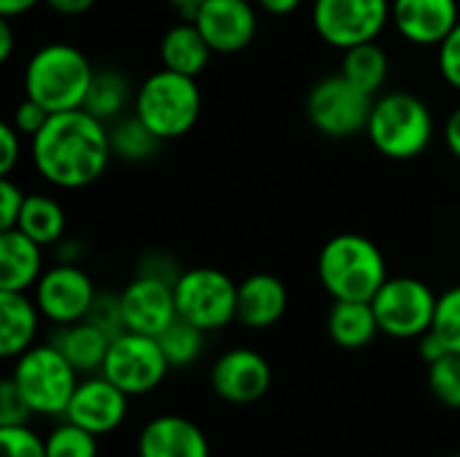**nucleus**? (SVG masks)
<instances>
[{
    "label": "nucleus",
    "mask_w": 460,
    "mask_h": 457,
    "mask_svg": "<svg viewBox=\"0 0 460 457\" xmlns=\"http://www.w3.org/2000/svg\"><path fill=\"white\" fill-rule=\"evenodd\" d=\"M27 156L51 189L81 191L97 183L113 162L108 124L86 108L51 113L27 140Z\"/></svg>",
    "instance_id": "obj_1"
},
{
    "label": "nucleus",
    "mask_w": 460,
    "mask_h": 457,
    "mask_svg": "<svg viewBox=\"0 0 460 457\" xmlns=\"http://www.w3.org/2000/svg\"><path fill=\"white\" fill-rule=\"evenodd\" d=\"M94 65L84 48L67 40L43 43L30 54L22 70V92L49 113L84 108Z\"/></svg>",
    "instance_id": "obj_2"
},
{
    "label": "nucleus",
    "mask_w": 460,
    "mask_h": 457,
    "mask_svg": "<svg viewBox=\"0 0 460 457\" xmlns=\"http://www.w3.org/2000/svg\"><path fill=\"white\" fill-rule=\"evenodd\" d=\"M318 283L332 302H372L388 275V261L375 240L345 232L323 242L318 253Z\"/></svg>",
    "instance_id": "obj_3"
},
{
    "label": "nucleus",
    "mask_w": 460,
    "mask_h": 457,
    "mask_svg": "<svg viewBox=\"0 0 460 457\" xmlns=\"http://www.w3.org/2000/svg\"><path fill=\"white\" fill-rule=\"evenodd\" d=\"M364 135L385 159L410 162L431 148L437 137V119L423 97L394 89L375 97Z\"/></svg>",
    "instance_id": "obj_4"
},
{
    "label": "nucleus",
    "mask_w": 460,
    "mask_h": 457,
    "mask_svg": "<svg viewBox=\"0 0 460 457\" xmlns=\"http://www.w3.org/2000/svg\"><path fill=\"white\" fill-rule=\"evenodd\" d=\"M132 113L162 140L189 135L202 116V92L197 78L159 67L135 89Z\"/></svg>",
    "instance_id": "obj_5"
},
{
    "label": "nucleus",
    "mask_w": 460,
    "mask_h": 457,
    "mask_svg": "<svg viewBox=\"0 0 460 457\" xmlns=\"http://www.w3.org/2000/svg\"><path fill=\"white\" fill-rule=\"evenodd\" d=\"M32 409V415L65 417L70 399L78 388V369L62 356V350L49 345H32L13 361V372L8 374Z\"/></svg>",
    "instance_id": "obj_6"
},
{
    "label": "nucleus",
    "mask_w": 460,
    "mask_h": 457,
    "mask_svg": "<svg viewBox=\"0 0 460 457\" xmlns=\"http://www.w3.org/2000/svg\"><path fill=\"white\" fill-rule=\"evenodd\" d=\"M237 286L240 283L216 267L183 269L172 286L178 318L194 323L205 334L226 329L237 321Z\"/></svg>",
    "instance_id": "obj_7"
},
{
    "label": "nucleus",
    "mask_w": 460,
    "mask_h": 457,
    "mask_svg": "<svg viewBox=\"0 0 460 457\" xmlns=\"http://www.w3.org/2000/svg\"><path fill=\"white\" fill-rule=\"evenodd\" d=\"M375 97L350 83L342 73L315 81L305 100L307 121L315 132L332 140H350L367 132Z\"/></svg>",
    "instance_id": "obj_8"
},
{
    "label": "nucleus",
    "mask_w": 460,
    "mask_h": 457,
    "mask_svg": "<svg viewBox=\"0 0 460 457\" xmlns=\"http://www.w3.org/2000/svg\"><path fill=\"white\" fill-rule=\"evenodd\" d=\"M310 24L332 48L377 40L391 24V0H313Z\"/></svg>",
    "instance_id": "obj_9"
},
{
    "label": "nucleus",
    "mask_w": 460,
    "mask_h": 457,
    "mask_svg": "<svg viewBox=\"0 0 460 457\" xmlns=\"http://www.w3.org/2000/svg\"><path fill=\"white\" fill-rule=\"evenodd\" d=\"M439 294L420 277H388L372 299L380 334L394 339H420L434 326Z\"/></svg>",
    "instance_id": "obj_10"
},
{
    "label": "nucleus",
    "mask_w": 460,
    "mask_h": 457,
    "mask_svg": "<svg viewBox=\"0 0 460 457\" xmlns=\"http://www.w3.org/2000/svg\"><path fill=\"white\" fill-rule=\"evenodd\" d=\"M170 369L172 366L156 337L124 331L121 337L111 339L100 374L108 377L116 388H121L132 399L156 391Z\"/></svg>",
    "instance_id": "obj_11"
},
{
    "label": "nucleus",
    "mask_w": 460,
    "mask_h": 457,
    "mask_svg": "<svg viewBox=\"0 0 460 457\" xmlns=\"http://www.w3.org/2000/svg\"><path fill=\"white\" fill-rule=\"evenodd\" d=\"M30 294L43 321L54 326H70V323L86 321L97 296V286L81 264L57 261L46 267V272L40 275V280L35 283Z\"/></svg>",
    "instance_id": "obj_12"
},
{
    "label": "nucleus",
    "mask_w": 460,
    "mask_h": 457,
    "mask_svg": "<svg viewBox=\"0 0 460 457\" xmlns=\"http://www.w3.org/2000/svg\"><path fill=\"white\" fill-rule=\"evenodd\" d=\"M270 385H272V369L267 358L251 347H232L221 353L210 369L213 393L234 407H245L264 399Z\"/></svg>",
    "instance_id": "obj_13"
},
{
    "label": "nucleus",
    "mask_w": 460,
    "mask_h": 457,
    "mask_svg": "<svg viewBox=\"0 0 460 457\" xmlns=\"http://www.w3.org/2000/svg\"><path fill=\"white\" fill-rule=\"evenodd\" d=\"M191 22L213 54H240L259 32V5L253 0H205Z\"/></svg>",
    "instance_id": "obj_14"
},
{
    "label": "nucleus",
    "mask_w": 460,
    "mask_h": 457,
    "mask_svg": "<svg viewBox=\"0 0 460 457\" xmlns=\"http://www.w3.org/2000/svg\"><path fill=\"white\" fill-rule=\"evenodd\" d=\"M121 307H124L127 331L146 334V337H159L172 321H178L172 286L148 275H135L124 286Z\"/></svg>",
    "instance_id": "obj_15"
},
{
    "label": "nucleus",
    "mask_w": 460,
    "mask_h": 457,
    "mask_svg": "<svg viewBox=\"0 0 460 457\" xmlns=\"http://www.w3.org/2000/svg\"><path fill=\"white\" fill-rule=\"evenodd\" d=\"M127 412H129V396L121 388H116L108 377L97 374L78 382L70 407L65 412V420L92 431L94 436H102L121 428Z\"/></svg>",
    "instance_id": "obj_16"
},
{
    "label": "nucleus",
    "mask_w": 460,
    "mask_h": 457,
    "mask_svg": "<svg viewBox=\"0 0 460 457\" xmlns=\"http://www.w3.org/2000/svg\"><path fill=\"white\" fill-rule=\"evenodd\" d=\"M460 22V0H391V27L412 46H439Z\"/></svg>",
    "instance_id": "obj_17"
},
{
    "label": "nucleus",
    "mask_w": 460,
    "mask_h": 457,
    "mask_svg": "<svg viewBox=\"0 0 460 457\" xmlns=\"http://www.w3.org/2000/svg\"><path fill=\"white\" fill-rule=\"evenodd\" d=\"M137 457H210V444L194 420L162 415L140 431Z\"/></svg>",
    "instance_id": "obj_18"
},
{
    "label": "nucleus",
    "mask_w": 460,
    "mask_h": 457,
    "mask_svg": "<svg viewBox=\"0 0 460 457\" xmlns=\"http://www.w3.org/2000/svg\"><path fill=\"white\" fill-rule=\"evenodd\" d=\"M288 310V288L278 275L253 272L237 286V323L253 331L272 329Z\"/></svg>",
    "instance_id": "obj_19"
},
{
    "label": "nucleus",
    "mask_w": 460,
    "mask_h": 457,
    "mask_svg": "<svg viewBox=\"0 0 460 457\" xmlns=\"http://www.w3.org/2000/svg\"><path fill=\"white\" fill-rule=\"evenodd\" d=\"M46 248L22 229H0V291L30 294L46 272Z\"/></svg>",
    "instance_id": "obj_20"
},
{
    "label": "nucleus",
    "mask_w": 460,
    "mask_h": 457,
    "mask_svg": "<svg viewBox=\"0 0 460 457\" xmlns=\"http://www.w3.org/2000/svg\"><path fill=\"white\" fill-rule=\"evenodd\" d=\"M40 310L24 291H0V356L16 361L35 345Z\"/></svg>",
    "instance_id": "obj_21"
},
{
    "label": "nucleus",
    "mask_w": 460,
    "mask_h": 457,
    "mask_svg": "<svg viewBox=\"0 0 460 457\" xmlns=\"http://www.w3.org/2000/svg\"><path fill=\"white\" fill-rule=\"evenodd\" d=\"M213 59V48L191 19H181L170 30H164L159 40V62L167 70L199 78Z\"/></svg>",
    "instance_id": "obj_22"
},
{
    "label": "nucleus",
    "mask_w": 460,
    "mask_h": 457,
    "mask_svg": "<svg viewBox=\"0 0 460 457\" xmlns=\"http://www.w3.org/2000/svg\"><path fill=\"white\" fill-rule=\"evenodd\" d=\"M326 331L342 350H361L380 334L372 302H332L326 315Z\"/></svg>",
    "instance_id": "obj_23"
},
{
    "label": "nucleus",
    "mask_w": 460,
    "mask_h": 457,
    "mask_svg": "<svg viewBox=\"0 0 460 457\" xmlns=\"http://www.w3.org/2000/svg\"><path fill=\"white\" fill-rule=\"evenodd\" d=\"M62 356L78 369V374H100L108 347H111V337L102 334L94 323L89 321H78L70 326H57V334L51 339Z\"/></svg>",
    "instance_id": "obj_24"
},
{
    "label": "nucleus",
    "mask_w": 460,
    "mask_h": 457,
    "mask_svg": "<svg viewBox=\"0 0 460 457\" xmlns=\"http://www.w3.org/2000/svg\"><path fill=\"white\" fill-rule=\"evenodd\" d=\"M135 89L137 86H132V81L119 67H108V65L94 67L84 108L92 116H97L100 121L111 124V121H116L132 110Z\"/></svg>",
    "instance_id": "obj_25"
},
{
    "label": "nucleus",
    "mask_w": 460,
    "mask_h": 457,
    "mask_svg": "<svg viewBox=\"0 0 460 457\" xmlns=\"http://www.w3.org/2000/svg\"><path fill=\"white\" fill-rule=\"evenodd\" d=\"M16 229H22L38 245L54 248L67 234V213H65V205L57 197L46 194V191H32L24 199V207L19 213Z\"/></svg>",
    "instance_id": "obj_26"
},
{
    "label": "nucleus",
    "mask_w": 460,
    "mask_h": 457,
    "mask_svg": "<svg viewBox=\"0 0 460 457\" xmlns=\"http://www.w3.org/2000/svg\"><path fill=\"white\" fill-rule=\"evenodd\" d=\"M340 73L350 83H356L361 92L377 97L385 92V83L391 78V57L377 40L358 43V46H350L342 51Z\"/></svg>",
    "instance_id": "obj_27"
},
{
    "label": "nucleus",
    "mask_w": 460,
    "mask_h": 457,
    "mask_svg": "<svg viewBox=\"0 0 460 457\" xmlns=\"http://www.w3.org/2000/svg\"><path fill=\"white\" fill-rule=\"evenodd\" d=\"M108 132H111L113 159H121V162H129V164L148 162L162 148V140L132 110L127 116L116 119V121H111Z\"/></svg>",
    "instance_id": "obj_28"
},
{
    "label": "nucleus",
    "mask_w": 460,
    "mask_h": 457,
    "mask_svg": "<svg viewBox=\"0 0 460 457\" xmlns=\"http://www.w3.org/2000/svg\"><path fill=\"white\" fill-rule=\"evenodd\" d=\"M156 339H159V345H162V350H164L172 369L191 366L205 350V331L197 329L194 323L183 321V318L172 321Z\"/></svg>",
    "instance_id": "obj_29"
},
{
    "label": "nucleus",
    "mask_w": 460,
    "mask_h": 457,
    "mask_svg": "<svg viewBox=\"0 0 460 457\" xmlns=\"http://www.w3.org/2000/svg\"><path fill=\"white\" fill-rule=\"evenodd\" d=\"M49 457H97V436L70 420L57 426L46 436Z\"/></svg>",
    "instance_id": "obj_30"
},
{
    "label": "nucleus",
    "mask_w": 460,
    "mask_h": 457,
    "mask_svg": "<svg viewBox=\"0 0 460 457\" xmlns=\"http://www.w3.org/2000/svg\"><path fill=\"white\" fill-rule=\"evenodd\" d=\"M429 388L439 404L460 409V353H447L429 366Z\"/></svg>",
    "instance_id": "obj_31"
},
{
    "label": "nucleus",
    "mask_w": 460,
    "mask_h": 457,
    "mask_svg": "<svg viewBox=\"0 0 460 457\" xmlns=\"http://www.w3.org/2000/svg\"><path fill=\"white\" fill-rule=\"evenodd\" d=\"M431 331L447 345L450 353H460V286L439 294Z\"/></svg>",
    "instance_id": "obj_32"
},
{
    "label": "nucleus",
    "mask_w": 460,
    "mask_h": 457,
    "mask_svg": "<svg viewBox=\"0 0 460 457\" xmlns=\"http://www.w3.org/2000/svg\"><path fill=\"white\" fill-rule=\"evenodd\" d=\"M89 323H94L102 334H108L111 339L121 337L127 331L124 323V307H121V294H111V291H97L94 304L86 315Z\"/></svg>",
    "instance_id": "obj_33"
},
{
    "label": "nucleus",
    "mask_w": 460,
    "mask_h": 457,
    "mask_svg": "<svg viewBox=\"0 0 460 457\" xmlns=\"http://www.w3.org/2000/svg\"><path fill=\"white\" fill-rule=\"evenodd\" d=\"M0 447H3V457H49L46 439H40L27 426L0 428Z\"/></svg>",
    "instance_id": "obj_34"
},
{
    "label": "nucleus",
    "mask_w": 460,
    "mask_h": 457,
    "mask_svg": "<svg viewBox=\"0 0 460 457\" xmlns=\"http://www.w3.org/2000/svg\"><path fill=\"white\" fill-rule=\"evenodd\" d=\"M32 417V409L27 407V401L22 399V393L16 391L13 380L5 377L0 382V428H11V426H27Z\"/></svg>",
    "instance_id": "obj_35"
},
{
    "label": "nucleus",
    "mask_w": 460,
    "mask_h": 457,
    "mask_svg": "<svg viewBox=\"0 0 460 457\" xmlns=\"http://www.w3.org/2000/svg\"><path fill=\"white\" fill-rule=\"evenodd\" d=\"M437 70L442 81L460 94V22L456 30L437 46Z\"/></svg>",
    "instance_id": "obj_36"
},
{
    "label": "nucleus",
    "mask_w": 460,
    "mask_h": 457,
    "mask_svg": "<svg viewBox=\"0 0 460 457\" xmlns=\"http://www.w3.org/2000/svg\"><path fill=\"white\" fill-rule=\"evenodd\" d=\"M51 113L40 105V102H35V100H30L27 94L13 105V110H11V124L16 127V132L22 135V137H32L35 132H40V127L46 124V119H49Z\"/></svg>",
    "instance_id": "obj_37"
},
{
    "label": "nucleus",
    "mask_w": 460,
    "mask_h": 457,
    "mask_svg": "<svg viewBox=\"0 0 460 457\" xmlns=\"http://www.w3.org/2000/svg\"><path fill=\"white\" fill-rule=\"evenodd\" d=\"M24 140L27 137H22L11 121L0 124V175L3 178L13 175V170L19 167L24 156Z\"/></svg>",
    "instance_id": "obj_38"
},
{
    "label": "nucleus",
    "mask_w": 460,
    "mask_h": 457,
    "mask_svg": "<svg viewBox=\"0 0 460 457\" xmlns=\"http://www.w3.org/2000/svg\"><path fill=\"white\" fill-rule=\"evenodd\" d=\"M27 191L13 183V178H3L0 180V229H13L19 221V213L24 207Z\"/></svg>",
    "instance_id": "obj_39"
},
{
    "label": "nucleus",
    "mask_w": 460,
    "mask_h": 457,
    "mask_svg": "<svg viewBox=\"0 0 460 457\" xmlns=\"http://www.w3.org/2000/svg\"><path fill=\"white\" fill-rule=\"evenodd\" d=\"M183 269H178V264L167 256V253H146L140 267H137V275H148V277H156V280H164L170 286H175V280L181 277Z\"/></svg>",
    "instance_id": "obj_40"
},
{
    "label": "nucleus",
    "mask_w": 460,
    "mask_h": 457,
    "mask_svg": "<svg viewBox=\"0 0 460 457\" xmlns=\"http://www.w3.org/2000/svg\"><path fill=\"white\" fill-rule=\"evenodd\" d=\"M51 250H54V259L62 264H81L86 259V245L78 237H67V234Z\"/></svg>",
    "instance_id": "obj_41"
},
{
    "label": "nucleus",
    "mask_w": 460,
    "mask_h": 457,
    "mask_svg": "<svg viewBox=\"0 0 460 457\" xmlns=\"http://www.w3.org/2000/svg\"><path fill=\"white\" fill-rule=\"evenodd\" d=\"M418 350H420V358H423L426 366H431L434 361H439V358H445V356L450 353L447 345H445L434 331H426V334L418 339Z\"/></svg>",
    "instance_id": "obj_42"
},
{
    "label": "nucleus",
    "mask_w": 460,
    "mask_h": 457,
    "mask_svg": "<svg viewBox=\"0 0 460 457\" xmlns=\"http://www.w3.org/2000/svg\"><path fill=\"white\" fill-rule=\"evenodd\" d=\"M442 140H445L447 151L460 162V105H456L447 113V119L442 124Z\"/></svg>",
    "instance_id": "obj_43"
},
{
    "label": "nucleus",
    "mask_w": 460,
    "mask_h": 457,
    "mask_svg": "<svg viewBox=\"0 0 460 457\" xmlns=\"http://www.w3.org/2000/svg\"><path fill=\"white\" fill-rule=\"evenodd\" d=\"M43 3H46V8H49V11H54V13H59V16L73 19V16H84V13H89V11L94 8V3H97V0H43Z\"/></svg>",
    "instance_id": "obj_44"
},
{
    "label": "nucleus",
    "mask_w": 460,
    "mask_h": 457,
    "mask_svg": "<svg viewBox=\"0 0 460 457\" xmlns=\"http://www.w3.org/2000/svg\"><path fill=\"white\" fill-rule=\"evenodd\" d=\"M259 5V11L270 13V16H291L294 11H299L307 0H253Z\"/></svg>",
    "instance_id": "obj_45"
},
{
    "label": "nucleus",
    "mask_w": 460,
    "mask_h": 457,
    "mask_svg": "<svg viewBox=\"0 0 460 457\" xmlns=\"http://www.w3.org/2000/svg\"><path fill=\"white\" fill-rule=\"evenodd\" d=\"M43 0H0V16L5 19H19L24 13H30L32 8H38Z\"/></svg>",
    "instance_id": "obj_46"
},
{
    "label": "nucleus",
    "mask_w": 460,
    "mask_h": 457,
    "mask_svg": "<svg viewBox=\"0 0 460 457\" xmlns=\"http://www.w3.org/2000/svg\"><path fill=\"white\" fill-rule=\"evenodd\" d=\"M13 43H16V38H13V22L3 16V19H0V62H3V65L11 62Z\"/></svg>",
    "instance_id": "obj_47"
},
{
    "label": "nucleus",
    "mask_w": 460,
    "mask_h": 457,
    "mask_svg": "<svg viewBox=\"0 0 460 457\" xmlns=\"http://www.w3.org/2000/svg\"><path fill=\"white\" fill-rule=\"evenodd\" d=\"M167 3H170V8L178 11L181 19H194V13L199 11V5H202L205 0H167Z\"/></svg>",
    "instance_id": "obj_48"
},
{
    "label": "nucleus",
    "mask_w": 460,
    "mask_h": 457,
    "mask_svg": "<svg viewBox=\"0 0 460 457\" xmlns=\"http://www.w3.org/2000/svg\"><path fill=\"white\" fill-rule=\"evenodd\" d=\"M450 457H460V453H456V455H450Z\"/></svg>",
    "instance_id": "obj_49"
}]
</instances>
